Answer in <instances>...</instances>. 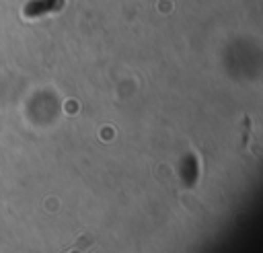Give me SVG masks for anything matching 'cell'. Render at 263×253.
Here are the masks:
<instances>
[{
    "label": "cell",
    "instance_id": "6da1fadb",
    "mask_svg": "<svg viewBox=\"0 0 263 253\" xmlns=\"http://www.w3.org/2000/svg\"><path fill=\"white\" fill-rule=\"evenodd\" d=\"M66 0H31L25 6V16H43L47 12H58Z\"/></svg>",
    "mask_w": 263,
    "mask_h": 253
},
{
    "label": "cell",
    "instance_id": "7a4b0ae2",
    "mask_svg": "<svg viewBox=\"0 0 263 253\" xmlns=\"http://www.w3.org/2000/svg\"><path fill=\"white\" fill-rule=\"evenodd\" d=\"M68 253H82V251H76V247H72V249H70Z\"/></svg>",
    "mask_w": 263,
    "mask_h": 253
}]
</instances>
